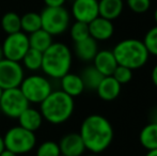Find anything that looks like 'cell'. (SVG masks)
Returning a JSON list of instances; mask_svg holds the SVG:
<instances>
[{
    "mask_svg": "<svg viewBox=\"0 0 157 156\" xmlns=\"http://www.w3.org/2000/svg\"><path fill=\"white\" fill-rule=\"evenodd\" d=\"M79 135L82 138L86 150L101 154L111 144L113 128L108 119L99 115H91L82 121Z\"/></svg>",
    "mask_w": 157,
    "mask_h": 156,
    "instance_id": "1",
    "label": "cell"
},
{
    "mask_svg": "<svg viewBox=\"0 0 157 156\" xmlns=\"http://www.w3.org/2000/svg\"><path fill=\"white\" fill-rule=\"evenodd\" d=\"M74 98L61 90L52 91L40 104V112L45 121L50 124H62L74 112Z\"/></svg>",
    "mask_w": 157,
    "mask_h": 156,
    "instance_id": "2",
    "label": "cell"
},
{
    "mask_svg": "<svg viewBox=\"0 0 157 156\" xmlns=\"http://www.w3.org/2000/svg\"><path fill=\"white\" fill-rule=\"evenodd\" d=\"M72 51L64 43H52L43 52L42 71L50 78L60 79L70 73L72 67Z\"/></svg>",
    "mask_w": 157,
    "mask_h": 156,
    "instance_id": "3",
    "label": "cell"
},
{
    "mask_svg": "<svg viewBox=\"0 0 157 156\" xmlns=\"http://www.w3.org/2000/svg\"><path fill=\"white\" fill-rule=\"evenodd\" d=\"M117 62L130 70H138L144 67L150 54L143 41L137 39H126L119 42L112 49Z\"/></svg>",
    "mask_w": 157,
    "mask_h": 156,
    "instance_id": "4",
    "label": "cell"
},
{
    "mask_svg": "<svg viewBox=\"0 0 157 156\" xmlns=\"http://www.w3.org/2000/svg\"><path fill=\"white\" fill-rule=\"evenodd\" d=\"M6 150L15 153L17 155L29 153L36 144L35 134L23 128L21 126L11 127L3 137Z\"/></svg>",
    "mask_w": 157,
    "mask_h": 156,
    "instance_id": "5",
    "label": "cell"
},
{
    "mask_svg": "<svg viewBox=\"0 0 157 156\" xmlns=\"http://www.w3.org/2000/svg\"><path fill=\"white\" fill-rule=\"evenodd\" d=\"M40 15L42 19V29L52 36L64 33L70 27L71 15L64 6H45Z\"/></svg>",
    "mask_w": 157,
    "mask_h": 156,
    "instance_id": "6",
    "label": "cell"
},
{
    "mask_svg": "<svg viewBox=\"0 0 157 156\" xmlns=\"http://www.w3.org/2000/svg\"><path fill=\"white\" fill-rule=\"evenodd\" d=\"M18 88L28 102L33 104H41L52 92V82L48 78L41 75H30L25 77Z\"/></svg>",
    "mask_w": 157,
    "mask_h": 156,
    "instance_id": "7",
    "label": "cell"
},
{
    "mask_svg": "<svg viewBox=\"0 0 157 156\" xmlns=\"http://www.w3.org/2000/svg\"><path fill=\"white\" fill-rule=\"evenodd\" d=\"M29 105L30 103L24 96L19 88L2 91L0 97V110L6 117L17 119L25 109L29 107Z\"/></svg>",
    "mask_w": 157,
    "mask_h": 156,
    "instance_id": "8",
    "label": "cell"
},
{
    "mask_svg": "<svg viewBox=\"0 0 157 156\" xmlns=\"http://www.w3.org/2000/svg\"><path fill=\"white\" fill-rule=\"evenodd\" d=\"M1 47L4 58L19 62L30 48L29 39L25 32L21 31L8 34V36L4 39Z\"/></svg>",
    "mask_w": 157,
    "mask_h": 156,
    "instance_id": "9",
    "label": "cell"
},
{
    "mask_svg": "<svg viewBox=\"0 0 157 156\" xmlns=\"http://www.w3.org/2000/svg\"><path fill=\"white\" fill-rule=\"evenodd\" d=\"M24 78L25 73L19 62L6 58L0 61V88L2 90L18 88Z\"/></svg>",
    "mask_w": 157,
    "mask_h": 156,
    "instance_id": "10",
    "label": "cell"
},
{
    "mask_svg": "<svg viewBox=\"0 0 157 156\" xmlns=\"http://www.w3.org/2000/svg\"><path fill=\"white\" fill-rule=\"evenodd\" d=\"M72 15L77 21L91 23L99 16L98 0H74L72 4Z\"/></svg>",
    "mask_w": 157,
    "mask_h": 156,
    "instance_id": "11",
    "label": "cell"
},
{
    "mask_svg": "<svg viewBox=\"0 0 157 156\" xmlns=\"http://www.w3.org/2000/svg\"><path fill=\"white\" fill-rule=\"evenodd\" d=\"M61 155L82 156L86 151L85 143L79 133H70L64 135L59 141Z\"/></svg>",
    "mask_w": 157,
    "mask_h": 156,
    "instance_id": "12",
    "label": "cell"
},
{
    "mask_svg": "<svg viewBox=\"0 0 157 156\" xmlns=\"http://www.w3.org/2000/svg\"><path fill=\"white\" fill-rule=\"evenodd\" d=\"M93 65L103 76H112L119 64L112 50L103 49L97 51L93 59Z\"/></svg>",
    "mask_w": 157,
    "mask_h": 156,
    "instance_id": "13",
    "label": "cell"
},
{
    "mask_svg": "<svg viewBox=\"0 0 157 156\" xmlns=\"http://www.w3.org/2000/svg\"><path fill=\"white\" fill-rule=\"evenodd\" d=\"M89 25L90 36L95 41H107L113 36L114 27L111 21L98 16L88 24Z\"/></svg>",
    "mask_w": 157,
    "mask_h": 156,
    "instance_id": "14",
    "label": "cell"
},
{
    "mask_svg": "<svg viewBox=\"0 0 157 156\" xmlns=\"http://www.w3.org/2000/svg\"><path fill=\"white\" fill-rule=\"evenodd\" d=\"M121 86L112 76H105L97 87V95L106 102L114 101L121 93Z\"/></svg>",
    "mask_w": 157,
    "mask_h": 156,
    "instance_id": "15",
    "label": "cell"
},
{
    "mask_svg": "<svg viewBox=\"0 0 157 156\" xmlns=\"http://www.w3.org/2000/svg\"><path fill=\"white\" fill-rule=\"evenodd\" d=\"M98 51V44L93 38L89 36L80 42H76L74 45V52L79 60L83 62L93 61Z\"/></svg>",
    "mask_w": 157,
    "mask_h": 156,
    "instance_id": "16",
    "label": "cell"
},
{
    "mask_svg": "<svg viewBox=\"0 0 157 156\" xmlns=\"http://www.w3.org/2000/svg\"><path fill=\"white\" fill-rule=\"evenodd\" d=\"M17 119H18L19 126L27 131H32V133H35L42 126L44 120L40 110L31 108L30 106L27 109H25Z\"/></svg>",
    "mask_w": 157,
    "mask_h": 156,
    "instance_id": "17",
    "label": "cell"
},
{
    "mask_svg": "<svg viewBox=\"0 0 157 156\" xmlns=\"http://www.w3.org/2000/svg\"><path fill=\"white\" fill-rule=\"evenodd\" d=\"M124 10V0H98L99 16L108 21L117 19Z\"/></svg>",
    "mask_w": 157,
    "mask_h": 156,
    "instance_id": "18",
    "label": "cell"
},
{
    "mask_svg": "<svg viewBox=\"0 0 157 156\" xmlns=\"http://www.w3.org/2000/svg\"><path fill=\"white\" fill-rule=\"evenodd\" d=\"M61 80V91L72 96L73 98L79 96L85 91V86L81 80L80 76L77 74L67 73L60 78Z\"/></svg>",
    "mask_w": 157,
    "mask_h": 156,
    "instance_id": "19",
    "label": "cell"
},
{
    "mask_svg": "<svg viewBox=\"0 0 157 156\" xmlns=\"http://www.w3.org/2000/svg\"><path fill=\"white\" fill-rule=\"evenodd\" d=\"M29 39L30 48L36 49L41 52H44L54 42H52V36L49 34L44 29H40L37 31L30 33L28 36Z\"/></svg>",
    "mask_w": 157,
    "mask_h": 156,
    "instance_id": "20",
    "label": "cell"
},
{
    "mask_svg": "<svg viewBox=\"0 0 157 156\" xmlns=\"http://www.w3.org/2000/svg\"><path fill=\"white\" fill-rule=\"evenodd\" d=\"M79 76H80L81 80H82L85 89L92 90V91H96L101 81L105 77V76H103L95 69L94 65H88V67H86Z\"/></svg>",
    "mask_w": 157,
    "mask_h": 156,
    "instance_id": "21",
    "label": "cell"
},
{
    "mask_svg": "<svg viewBox=\"0 0 157 156\" xmlns=\"http://www.w3.org/2000/svg\"><path fill=\"white\" fill-rule=\"evenodd\" d=\"M139 140L147 151L157 149V123H149L145 125L141 129Z\"/></svg>",
    "mask_w": 157,
    "mask_h": 156,
    "instance_id": "22",
    "label": "cell"
},
{
    "mask_svg": "<svg viewBox=\"0 0 157 156\" xmlns=\"http://www.w3.org/2000/svg\"><path fill=\"white\" fill-rule=\"evenodd\" d=\"M21 30L25 33H33L37 30L42 29V19L41 15L35 12H28L21 16Z\"/></svg>",
    "mask_w": 157,
    "mask_h": 156,
    "instance_id": "23",
    "label": "cell"
},
{
    "mask_svg": "<svg viewBox=\"0 0 157 156\" xmlns=\"http://www.w3.org/2000/svg\"><path fill=\"white\" fill-rule=\"evenodd\" d=\"M42 61H43V52L33 48H29V50L21 59L24 67L31 72H36L42 69Z\"/></svg>",
    "mask_w": 157,
    "mask_h": 156,
    "instance_id": "24",
    "label": "cell"
},
{
    "mask_svg": "<svg viewBox=\"0 0 157 156\" xmlns=\"http://www.w3.org/2000/svg\"><path fill=\"white\" fill-rule=\"evenodd\" d=\"M1 27L8 34L16 33L21 31V16L15 12H8L1 18Z\"/></svg>",
    "mask_w": 157,
    "mask_h": 156,
    "instance_id": "25",
    "label": "cell"
},
{
    "mask_svg": "<svg viewBox=\"0 0 157 156\" xmlns=\"http://www.w3.org/2000/svg\"><path fill=\"white\" fill-rule=\"evenodd\" d=\"M70 34L73 41L80 42L82 40H86L90 36L89 31V25L87 23H82V21H75L70 29Z\"/></svg>",
    "mask_w": 157,
    "mask_h": 156,
    "instance_id": "26",
    "label": "cell"
},
{
    "mask_svg": "<svg viewBox=\"0 0 157 156\" xmlns=\"http://www.w3.org/2000/svg\"><path fill=\"white\" fill-rule=\"evenodd\" d=\"M59 144L55 141H45L36 149V156H60Z\"/></svg>",
    "mask_w": 157,
    "mask_h": 156,
    "instance_id": "27",
    "label": "cell"
},
{
    "mask_svg": "<svg viewBox=\"0 0 157 156\" xmlns=\"http://www.w3.org/2000/svg\"><path fill=\"white\" fill-rule=\"evenodd\" d=\"M143 43H144L149 54L157 57V25L152 27L147 32Z\"/></svg>",
    "mask_w": 157,
    "mask_h": 156,
    "instance_id": "28",
    "label": "cell"
},
{
    "mask_svg": "<svg viewBox=\"0 0 157 156\" xmlns=\"http://www.w3.org/2000/svg\"><path fill=\"white\" fill-rule=\"evenodd\" d=\"M112 77L120 85H125L132 79V70L123 67V65H118L112 74Z\"/></svg>",
    "mask_w": 157,
    "mask_h": 156,
    "instance_id": "29",
    "label": "cell"
},
{
    "mask_svg": "<svg viewBox=\"0 0 157 156\" xmlns=\"http://www.w3.org/2000/svg\"><path fill=\"white\" fill-rule=\"evenodd\" d=\"M126 4L134 13L143 14L151 8V0H126Z\"/></svg>",
    "mask_w": 157,
    "mask_h": 156,
    "instance_id": "30",
    "label": "cell"
},
{
    "mask_svg": "<svg viewBox=\"0 0 157 156\" xmlns=\"http://www.w3.org/2000/svg\"><path fill=\"white\" fill-rule=\"evenodd\" d=\"M66 0H44L46 6H52V8H57V6H63Z\"/></svg>",
    "mask_w": 157,
    "mask_h": 156,
    "instance_id": "31",
    "label": "cell"
},
{
    "mask_svg": "<svg viewBox=\"0 0 157 156\" xmlns=\"http://www.w3.org/2000/svg\"><path fill=\"white\" fill-rule=\"evenodd\" d=\"M149 123H157V106L153 107L149 112Z\"/></svg>",
    "mask_w": 157,
    "mask_h": 156,
    "instance_id": "32",
    "label": "cell"
},
{
    "mask_svg": "<svg viewBox=\"0 0 157 156\" xmlns=\"http://www.w3.org/2000/svg\"><path fill=\"white\" fill-rule=\"evenodd\" d=\"M151 78H152V81H153V83L157 87V64L153 67V70H152Z\"/></svg>",
    "mask_w": 157,
    "mask_h": 156,
    "instance_id": "33",
    "label": "cell"
},
{
    "mask_svg": "<svg viewBox=\"0 0 157 156\" xmlns=\"http://www.w3.org/2000/svg\"><path fill=\"white\" fill-rule=\"evenodd\" d=\"M0 156H18V155L15 154V153H13V152H11V151H9V150H4L3 152L0 154Z\"/></svg>",
    "mask_w": 157,
    "mask_h": 156,
    "instance_id": "34",
    "label": "cell"
},
{
    "mask_svg": "<svg viewBox=\"0 0 157 156\" xmlns=\"http://www.w3.org/2000/svg\"><path fill=\"white\" fill-rule=\"evenodd\" d=\"M4 150H6V146H4L3 137H1V136H0V154H1Z\"/></svg>",
    "mask_w": 157,
    "mask_h": 156,
    "instance_id": "35",
    "label": "cell"
},
{
    "mask_svg": "<svg viewBox=\"0 0 157 156\" xmlns=\"http://www.w3.org/2000/svg\"><path fill=\"white\" fill-rule=\"evenodd\" d=\"M145 156H157V149H154V150H149L147 154H145Z\"/></svg>",
    "mask_w": 157,
    "mask_h": 156,
    "instance_id": "36",
    "label": "cell"
},
{
    "mask_svg": "<svg viewBox=\"0 0 157 156\" xmlns=\"http://www.w3.org/2000/svg\"><path fill=\"white\" fill-rule=\"evenodd\" d=\"M3 58H4V56H3V51H2V47H1V45H0V61H1Z\"/></svg>",
    "mask_w": 157,
    "mask_h": 156,
    "instance_id": "37",
    "label": "cell"
},
{
    "mask_svg": "<svg viewBox=\"0 0 157 156\" xmlns=\"http://www.w3.org/2000/svg\"><path fill=\"white\" fill-rule=\"evenodd\" d=\"M154 19H155L156 25H157V8L155 9V11H154Z\"/></svg>",
    "mask_w": 157,
    "mask_h": 156,
    "instance_id": "38",
    "label": "cell"
},
{
    "mask_svg": "<svg viewBox=\"0 0 157 156\" xmlns=\"http://www.w3.org/2000/svg\"><path fill=\"white\" fill-rule=\"evenodd\" d=\"M85 156H101L99 154H95V153H91V154H88V155H85Z\"/></svg>",
    "mask_w": 157,
    "mask_h": 156,
    "instance_id": "39",
    "label": "cell"
},
{
    "mask_svg": "<svg viewBox=\"0 0 157 156\" xmlns=\"http://www.w3.org/2000/svg\"><path fill=\"white\" fill-rule=\"evenodd\" d=\"M2 91H3V90L1 89V88H0V97H1V94H2Z\"/></svg>",
    "mask_w": 157,
    "mask_h": 156,
    "instance_id": "40",
    "label": "cell"
},
{
    "mask_svg": "<svg viewBox=\"0 0 157 156\" xmlns=\"http://www.w3.org/2000/svg\"><path fill=\"white\" fill-rule=\"evenodd\" d=\"M60 156H64V155H60Z\"/></svg>",
    "mask_w": 157,
    "mask_h": 156,
    "instance_id": "41",
    "label": "cell"
}]
</instances>
